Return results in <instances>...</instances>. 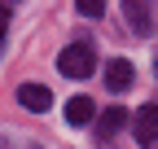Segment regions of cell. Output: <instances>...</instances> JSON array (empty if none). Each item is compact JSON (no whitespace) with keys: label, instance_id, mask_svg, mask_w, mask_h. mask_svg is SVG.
Listing matches in <instances>:
<instances>
[{"label":"cell","instance_id":"6da1fadb","mask_svg":"<svg viewBox=\"0 0 158 149\" xmlns=\"http://www.w3.org/2000/svg\"><path fill=\"white\" fill-rule=\"evenodd\" d=\"M57 70L66 74V79H88V74L97 70V53H92V44H66L62 48V57H57Z\"/></svg>","mask_w":158,"mask_h":149},{"label":"cell","instance_id":"7a4b0ae2","mask_svg":"<svg viewBox=\"0 0 158 149\" xmlns=\"http://www.w3.org/2000/svg\"><path fill=\"white\" fill-rule=\"evenodd\" d=\"M132 132H136V140H141L145 149L158 140V105H141V110H136V119H132Z\"/></svg>","mask_w":158,"mask_h":149},{"label":"cell","instance_id":"3957f363","mask_svg":"<svg viewBox=\"0 0 158 149\" xmlns=\"http://www.w3.org/2000/svg\"><path fill=\"white\" fill-rule=\"evenodd\" d=\"M127 127V110L123 105H106L101 114H97V140H110Z\"/></svg>","mask_w":158,"mask_h":149},{"label":"cell","instance_id":"277c9868","mask_svg":"<svg viewBox=\"0 0 158 149\" xmlns=\"http://www.w3.org/2000/svg\"><path fill=\"white\" fill-rule=\"evenodd\" d=\"M18 105L31 110V114H44V110L53 105V92L44 83H22V88H18Z\"/></svg>","mask_w":158,"mask_h":149},{"label":"cell","instance_id":"5b68a950","mask_svg":"<svg viewBox=\"0 0 158 149\" xmlns=\"http://www.w3.org/2000/svg\"><path fill=\"white\" fill-rule=\"evenodd\" d=\"M132 79H136V70H132L127 57H114V62L106 66V88H110V92H127Z\"/></svg>","mask_w":158,"mask_h":149},{"label":"cell","instance_id":"8992f818","mask_svg":"<svg viewBox=\"0 0 158 149\" xmlns=\"http://www.w3.org/2000/svg\"><path fill=\"white\" fill-rule=\"evenodd\" d=\"M123 13H127L132 31H141V35L154 26V0H123Z\"/></svg>","mask_w":158,"mask_h":149},{"label":"cell","instance_id":"52a82bcc","mask_svg":"<svg viewBox=\"0 0 158 149\" xmlns=\"http://www.w3.org/2000/svg\"><path fill=\"white\" fill-rule=\"evenodd\" d=\"M66 123H70V127H88V123H97V101H88V97H70V101H66Z\"/></svg>","mask_w":158,"mask_h":149},{"label":"cell","instance_id":"ba28073f","mask_svg":"<svg viewBox=\"0 0 158 149\" xmlns=\"http://www.w3.org/2000/svg\"><path fill=\"white\" fill-rule=\"evenodd\" d=\"M75 9L84 13V18H101L106 13V0H75Z\"/></svg>","mask_w":158,"mask_h":149},{"label":"cell","instance_id":"9c48e42d","mask_svg":"<svg viewBox=\"0 0 158 149\" xmlns=\"http://www.w3.org/2000/svg\"><path fill=\"white\" fill-rule=\"evenodd\" d=\"M5 26H9V5L0 0V40H5Z\"/></svg>","mask_w":158,"mask_h":149},{"label":"cell","instance_id":"30bf717a","mask_svg":"<svg viewBox=\"0 0 158 149\" xmlns=\"http://www.w3.org/2000/svg\"><path fill=\"white\" fill-rule=\"evenodd\" d=\"M0 149H9V145H5V140H0Z\"/></svg>","mask_w":158,"mask_h":149},{"label":"cell","instance_id":"8fae6325","mask_svg":"<svg viewBox=\"0 0 158 149\" xmlns=\"http://www.w3.org/2000/svg\"><path fill=\"white\" fill-rule=\"evenodd\" d=\"M154 66H158V62H154Z\"/></svg>","mask_w":158,"mask_h":149}]
</instances>
